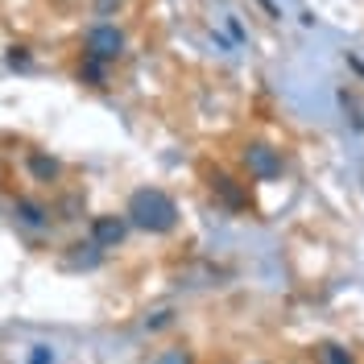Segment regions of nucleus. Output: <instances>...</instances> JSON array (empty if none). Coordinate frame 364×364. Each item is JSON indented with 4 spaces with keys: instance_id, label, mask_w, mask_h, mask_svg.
Segmentation results:
<instances>
[{
    "instance_id": "9b49d317",
    "label": "nucleus",
    "mask_w": 364,
    "mask_h": 364,
    "mask_svg": "<svg viewBox=\"0 0 364 364\" xmlns=\"http://www.w3.org/2000/svg\"><path fill=\"white\" fill-rule=\"evenodd\" d=\"M29 364H54V352L50 348H33L29 352Z\"/></svg>"
},
{
    "instance_id": "f257e3e1",
    "label": "nucleus",
    "mask_w": 364,
    "mask_h": 364,
    "mask_svg": "<svg viewBox=\"0 0 364 364\" xmlns=\"http://www.w3.org/2000/svg\"><path fill=\"white\" fill-rule=\"evenodd\" d=\"M124 215H129L133 228L161 236V232H174V224H178V203L166 191H158V186H141V191H133Z\"/></svg>"
},
{
    "instance_id": "ddd939ff",
    "label": "nucleus",
    "mask_w": 364,
    "mask_h": 364,
    "mask_svg": "<svg viewBox=\"0 0 364 364\" xmlns=\"http://www.w3.org/2000/svg\"><path fill=\"white\" fill-rule=\"evenodd\" d=\"M95 9L100 13H112V9H120V0H95Z\"/></svg>"
},
{
    "instance_id": "423d86ee",
    "label": "nucleus",
    "mask_w": 364,
    "mask_h": 364,
    "mask_svg": "<svg viewBox=\"0 0 364 364\" xmlns=\"http://www.w3.org/2000/svg\"><path fill=\"white\" fill-rule=\"evenodd\" d=\"M25 166H29V174H33L38 182H58V174H63L58 158H50V154H38V149L25 158Z\"/></svg>"
},
{
    "instance_id": "0eeeda50",
    "label": "nucleus",
    "mask_w": 364,
    "mask_h": 364,
    "mask_svg": "<svg viewBox=\"0 0 364 364\" xmlns=\"http://www.w3.org/2000/svg\"><path fill=\"white\" fill-rule=\"evenodd\" d=\"M211 186H215V195H220L232 211H245V207H249V195H245V191H240L232 178H228V174H215V182H211Z\"/></svg>"
},
{
    "instance_id": "f8f14e48",
    "label": "nucleus",
    "mask_w": 364,
    "mask_h": 364,
    "mask_svg": "<svg viewBox=\"0 0 364 364\" xmlns=\"http://www.w3.org/2000/svg\"><path fill=\"white\" fill-rule=\"evenodd\" d=\"M9 63H13V67H25L29 58H25V50H17V46H13V54H9Z\"/></svg>"
},
{
    "instance_id": "20e7f679",
    "label": "nucleus",
    "mask_w": 364,
    "mask_h": 364,
    "mask_svg": "<svg viewBox=\"0 0 364 364\" xmlns=\"http://www.w3.org/2000/svg\"><path fill=\"white\" fill-rule=\"evenodd\" d=\"M124 236H129V215H95V220H91V240H95L100 249L124 245Z\"/></svg>"
},
{
    "instance_id": "39448f33",
    "label": "nucleus",
    "mask_w": 364,
    "mask_h": 364,
    "mask_svg": "<svg viewBox=\"0 0 364 364\" xmlns=\"http://www.w3.org/2000/svg\"><path fill=\"white\" fill-rule=\"evenodd\" d=\"M13 215H17V224L33 228V232L50 224V211H46V207L38 203V199H17V203H13Z\"/></svg>"
},
{
    "instance_id": "6e6552de",
    "label": "nucleus",
    "mask_w": 364,
    "mask_h": 364,
    "mask_svg": "<svg viewBox=\"0 0 364 364\" xmlns=\"http://www.w3.org/2000/svg\"><path fill=\"white\" fill-rule=\"evenodd\" d=\"M79 79H83V83H91V87H104V79H108V63H104V58H91V54H83Z\"/></svg>"
},
{
    "instance_id": "f03ea898",
    "label": "nucleus",
    "mask_w": 364,
    "mask_h": 364,
    "mask_svg": "<svg viewBox=\"0 0 364 364\" xmlns=\"http://www.w3.org/2000/svg\"><path fill=\"white\" fill-rule=\"evenodd\" d=\"M240 158H245L249 178H257V182H273V178H282V170H286L282 154H277L273 145H265V141H249Z\"/></svg>"
},
{
    "instance_id": "9d476101",
    "label": "nucleus",
    "mask_w": 364,
    "mask_h": 364,
    "mask_svg": "<svg viewBox=\"0 0 364 364\" xmlns=\"http://www.w3.org/2000/svg\"><path fill=\"white\" fill-rule=\"evenodd\" d=\"M327 364H352V356L343 348H336V343H327Z\"/></svg>"
},
{
    "instance_id": "7ed1b4c3",
    "label": "nucleus",
    "mask_w": 364,
    "mask_h": 364,
    "mask_svg": "<svg viewBox=\"0 0 364 364\" xmlns=\"http://www.w3.org/2000/svg\"><path fill=\"white\" fill-rule=\"evenodd\" d=\"M83 50H87L91 58L112 63V58H120V50H124V33L116 25H91L87 38H83Z\"/></svg>"
},
{
    "instance_id": "1a4fd4ad",
    "label": "nucleus",
    "mask_w": 364,
    "mask_h": 364,
    "mask_svg": "<svg viewBox=\"0 0 364 364\" xmlns=\"http://www.w3.org/2000/svg\"><path fill=\"white\" fill-rule=\"evenodd\" d=\"M158 364H191V352L186 348H170V352H161Z\"/></svg>"
}]
</instances>
